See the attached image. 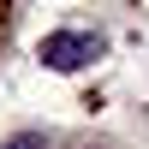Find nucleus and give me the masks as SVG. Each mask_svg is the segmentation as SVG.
<instances>
[{
	"instance_id": "2",
	"label": "nucleus",
	"mask_w": 149,
	"mask_h": 149,
	"mask_svg": "<svg viewBox=\"0 0 149 149\" xmlns=\"http://www.w3.org/2000/svg\"><path fill=\"white\" fill-rule=\"evenodd\" d=\"M0 149H48V137H42V131H18V137H6Z\"/></svg>"
},
{
	"instance_id": "1",
	"label": "nucleus",
	"mask_w": 149,
	"mask_h": 149,
	"mask_svg": "<svg viewBox=\"0 0 149 149\" xmlns=\"http://www.w3.org/2000/svg\"><path fill=\"white\" fill-rule=\"evenodd\" d=\"M36 54L54 72H78V66H90V60H102V36L95 30H48L42 42H36Z\"/></svg>"
}]
</instances>
